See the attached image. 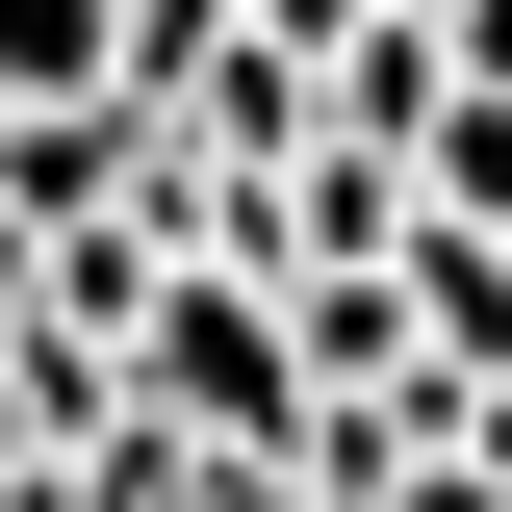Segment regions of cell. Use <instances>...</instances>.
<instances>
[{"instance_id":"obj_1","label":"cell","mask_w":512,"mask_h":512,"mask_svg":"<svg viewBox=\"0 0 512 512\" xmlns=\"http://www.w3.org/2000/svg\"><path fill=\"white\" fill-rule=\"evenodd\" d=\"M103 52H128V0H0V128L26 103H103Z\"/></svg>"},{"instance_id":"obj_2","label":"cell","mask_w":512,"mask_h":512,"mask_svg":"<svg viewBox=\"0 0 512 512\" xmlns=\"http://www.w3.org/2000/svg\"><path fill=\"white\" fill-rule=\"evenodd\" d=\"M26 461H52V359L0 333V487H26Z\"/></svg>"},{"instance_id":"obj_3","label":"cell","mask_w":512,"mask_h":512,"mask_svg":"<svg viewBox=\"0 0 512 512\" xmlns=\"http://www.w3.org/2000/svg\"><path fill=\"white\" fill-rule=\"evenodd\" d=\"M359 512H487V487H461V461H384V487H359Z\"/></svg>"}]
</instances>
